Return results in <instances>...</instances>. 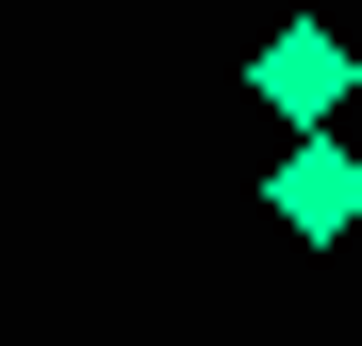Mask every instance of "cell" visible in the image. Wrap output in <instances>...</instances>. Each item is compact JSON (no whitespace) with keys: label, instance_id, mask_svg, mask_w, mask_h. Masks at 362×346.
I'll return each mask as SVG.
<instances>
[{"label":"cell","instance_id":"obj_2","mask_svg":"<svg viewBox=\"0 0 362 346\" xmlns=\"http://www.w3.org/2000/svg\"><path fill=\"white\" fill-rule=\"evenodd\" d=\"M264 214L296 231V248H346V231H362V149H346V115L280 149V182H264Z\"/></svg>","mask_w":362,"mask_h":346},{"label":"cell","instance_id":"obj_1","mask_svg":"<svg viewBox=\"0 0 362 346\" xmlns=\"http://www.w3.org/2000/svg\"><path fill=\"white\" fill-rule=\"evenodd\" d=\"M247 99H264V115H280V132H329V115H346V99H362V50H346V33H329V17H280V33H264V50H247Z\"/></svg>","mask_w":362,"mask_h":346}]
</instances>
